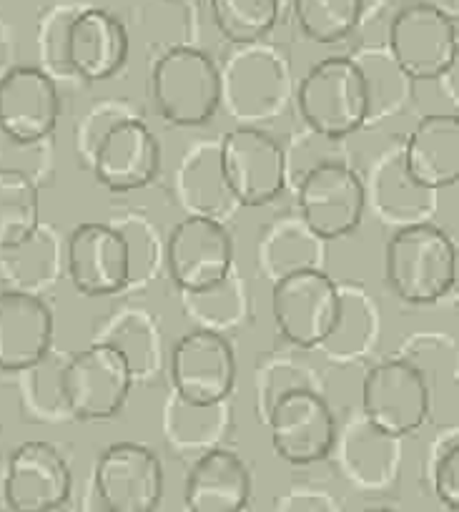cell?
<instances>
[{"instance_id":"12","label":"cell","mask_w":459,"mask_h":512,"mask_svg":"<svg viewBox=\"0 0 459 512\" xmlns=\"http://www.w3.org/2000/svg\"><path fill=\"white\" fill-rule=\"evenodd\" d=\"M93 485L106 512H156L164 497V465L141 442H116L98 457Z\"/></svg>"},{"instance_id":"21","label":"cell","mask_w":459,"mask_h":512,"mask_svg":"<svg viewBox=\"0 0 459 512\" xmlns=\"http://www.w3.org/2000/svg\"><path fill=\"white\" fill-rule=\"evenodd\" d=\"M251 472L236 452L216 447L194 462L184 485L186 512H244Z\"/></svg>"},{"instance_id":"23","label":"cell","mask_w":459,"mask_h":512,"mask_svg":"<svg viewBox=\"0 0 459 512\" xmlns=\"http://www.w3.org/2000/svg\"><path fill=\"white\" fill-rule=\"evenodd\" d=\"M281 0H211L216 31L236 46L261 41L279 23Z\"/></svg>"},{"instance_id":"19","label":"cell","mask_w":459,"mask_h":512,"mask_svg":"<svg viewBox=\"0 0 459 512\" xmlns=\"http://www.w3.org/2000/svg\"><path fill=\"white\" fill-rule=\"evenodd\" d=\"M53 342V312L36 292H0V369L28 372L46 362Z\"/></svg>"},{"instance_id":"14","label":"cell","mask_w":459,"mask_h":512,"mask_svg":"<svg viewBox=\"0 0 459 512\" xmlns=\"http://www.w3.org/2000/svg\"><path fill=\"white\" fill-rule=\"evenodd\" d=\"M71 490V467L48 442H23L8 457L3 500L11 512H56L66 505Z\"/></svg>"},{"instance_id":"6","label":"cell","mask_w":459,"mask_h":512,"mask_svg":"<svg viewBox=\"0 0 459 512\" xmlns=\"http://www.w3.org/2000/svg\"><path fill=\"white\" fill-rule=\"evenodd\" d=\"M389 51L414 81L444 78L457 66V21L432 3L402 8L389 23Z\"/></svg>"},{"instance_id":"1","label":"cell","mask_w":459,"mask_h":512,"mask_svg":"<svg viewBox=\"0 0 459 512\" xmlns=\"http://www.w3.org/2000/svg\"><path fill=\"white\" fill-rule=\"evenodd\" d=\"M384 279L402 302L424 307L452 292L457 282V246L434 224H409L384 246Z\"/></svg>"},{"instance_id":"22","label":"cell","mask_w":459,"mask_h":512,"mask_svg":"<svg viewBox=\"0 0 459 512\" xmlns=\"http://www.w3.org/2000/svg\"><path fill=\"white\" fill-rule=\"evenodd\" d=\"M41 229V199L31 176L0 171V251L21 246Z\"/></svg>"},{"instance_id":"8","label":"cell","mask_w":459,"mask_h":512,"mask_svg":"<svg viewBox=\"0 0 459 512\" xmlns=\"http://www.w3.org/2000/svg\"><path fill=\"white\" fill-rule=\"evenodd\" d=\"M234 264V241L224 224L206 214L186 216L166 241V269L181 292L204 297L226 282Z\"/></svg>"},{"instance_id":"26","label":"cell","mask_w":459,"mask_h":512,"mask_svg":"<svg viewBox=\"0 0 459 512\" xmlns=\"http://www.w3.org/2000/svg\"><path fill=\"white\" fill-rule=\"evenodd\" d=\"M364 512H394V510H389V507H372V510H364Z\"/></svg>"},{"instance_id":"4","label":"cell","mask_w":459,"mask_h":512,"mask_svg":"<svg viewBox=\"0 0 459 512\" xmlns=\"http://www.w3.org/2000/svg\"><path fill=\"white\" fill-rule=\"evenodd\" d=\"M151 88L166 121L174 126H204L219 111L224 78L209 53L179 46L156 61Z\"/></svg>"},{"instance_id":"2","label":"cell","mask_w":459,"mask_h":512,"mask_svg":"<svg viewBox=\"0 0 459 512\" xmlns=\"http://www.w3.org/2000/svg\"><path fill=\"white\" fill-rule=\"evenodd\" d=\"M296 103L314 134L332 141L347 139L364 126L372 108L369 78L352 58L329 56L301 78Z\"/></svg>"},{"instance_id":"5","label":"cell","mask_w":459,"mask_h":512,"mask_svg":"<svg viewBox=\"0 0 459 512\" xmlns=\"http://www.w3.org/2000/svg\"><path fill=\"white\" fill-rule=\"evenodd\" d=\"M131 362L116 344L78 349L58 374V395L76 420H111L131 392Z\"/></svg>"},{"instance_id":"13","label":"cell","mask_w":459,"mask_h":512,"mask_svg":"<svg viewBox=\"0 0 459 512\" xmlns=\"http://www.w3.org/2000/svg\"><path fill=\"white\" fill-rule=\"evenodd\" d=\"M271 445L289 465H314L332 452L337 420L322 395L306 387L281 392L269 410Z\"/></svg>"},{"instance_id":"11","label":"cell","mask_w":459,"mask_h":512,"mask_svg":"<svg viewBox=\"0 0 459 512\" xmlns=\"http://www.w3.org/2000/svg\"><path fill=\"white\" fill-rule=\"evenodd\" d=\"M219 176L244 206H264L286 186V154L261 128H234L221 141Z\"/></svg>"},{"instance_id":"7","label":"cell","mask_w":459,"mask_h":512,"mask_svg":"<svg viewBox=\"0 0 459 512\" xmlns=\"http://www.w3.org/2000/svg\"><path fill=\"white\" fill-rule=\"evenodd\" d=\"M429 384L422 369L389 359L369 369L362 384V410L369 427L387 440L414 435L429 417Z\"/></svg>"},{"instance_id":"25","label":"cell","mask_w":459,"mask_h":512,"mask_svg":"<svg viewBox=\"0 0 459 512\" xmlns=\"http://www.w3.org/2000/svg\"><path fill=\"white\" fill-rule=\"evenodd\" d=\"M432 492L439 505L449 512L459 510V440L457 435H449L437 447V455L432 460Z\"/></svg>"},{"instance_id":"9","label":"cell","mask_w":459,"mask_h":512,"mask_svg":"<svg viewBox=\"0 0 459 512\" xmlns=\"http://www.w3.org/2000/svg\"><path fill=\"white\" fill-rule=\"evenodd\" d=\"M171 384L184 405L209 410L221 405L236 384V354L214 329H194L171 349Z\"/></svg>"},{"instance_id":"17","label":"cell","mask_w":459,"mask_h":512,"mask_svg":"<svg viewBox=\"0 0 459 512\" xmlns=\"http://www.w3.org/2000/svg\"><path fill=\"white\" fill-rule=\"evenodd\" d=\"M66 267L76 292L83 297H111L131 277V249L121 231L88 221L71 231L66 244Z\"/></svg>"},{"instance_id":"16","label":"cell","mask_w":459,"mask_h":512,"mask_svg":"<svg viewBox=\"0 0 459 512\" xmlns=\"http://www.w3.org/2000/svg\"><path fill=\"white\" fill-rule=\"evenodd\" d=\"M58 116V86L43 68L16 66L0 76V134L18 144H43Z\"/></svg>"},{"instance_id":"20","label":"cell","mask_w":459,"mask_h":512,"mask_svg":"<svg viewBox=\"0 0 459 512\" xmlns=\"http://www.w3.org/2000/svg\"><path fill=\"white\" fill-rule=\"evenodd\" d=\"M404 174L419 189H447L459 181L457 113L424 116L404 146Z\"/></svg>"},{"instance_id":"18","label":"cell","mask_w":459,"mask_h":512,"mask_svg":"<svg viewBox=\"0 0 459 512\" xmlns=\"http://www.w3.org/2000/svg\"><path fill=\"white\" fill-rule=\"evenodd\" d=\"M61 56L83 81H108L128 61L126 26L103 8H86L63 31Z\"/></svg>"},{"instance_id":"3","label":"cell","mask_w":459,"mask_h":512,"mask_svg":"<svg viewBox=\"0 0 459 512\" xmlns=\"http://www.w3.org/2000/svg\"><path fill=\"white\" fill-rule=\"evenodd\" d=\"M271 312L276 329L286 342L301 349H314L327 342L342 324V292L322 269H291L276 279Z\"/></svg>"},{"instance_id":"15","label":"cell","mask_w":459,"mask_h":512,"mask_svg":"<svg viewBox=\"0 0 459 512\" xmlns=\"http://www.w3.org/2000/svg\"><path fill=\"white\" fill-rule=\"evenodd\" d=\"M161 169V144L141 118H118L93 149V174L113 194H128L151 184Z\"/></svg>"},{"instance_id":"24","label":"cell","mask_w":459,"mask_h":512,"mask_svg":"<svg viewBox=\"0 0 459 512\" xmlns=\"http://www.w3.org/2000/svg\"><path fill=\"white\" fill-rule=\"evenodd\" d=\"M294 13L309 41L332 46L357 31L364 0H294Z\"/></svg>"},{"instance_id":"10","label":"cell","mask_w":459,"mask_h":512,"mask_svg":"<svg viewBox=\"0 0 459 512\" xmlns=\"http://www.w3.org/2000/svg\"><path fill=\"white\" fill-rule=\"evenodd\" d=\"M299 211L306 231L317 239H344L359 229L367 211L362 176L339 161L306 171L299 186Z\"/></svg>"}]
</instances>
